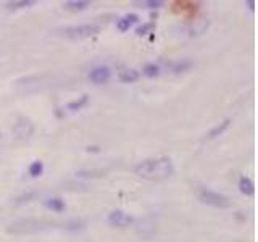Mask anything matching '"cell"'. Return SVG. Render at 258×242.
Masks as SVG:
<instances>
[{
  "mask_svg": "<svg viewBox=\"0 0 258 242\" xmlns=\"http://www.w3.org/2000/svg\"><path fill=\"white\" fill-rule=\"evenodd\" d=\"M229 123H231V120H224V121H221L219 124H216V126L208 132V139H215V137H218V136H221L223 132H224L227 128H229Z\"/></svg>",
  "mask_w": 258,
  "mask_h": 242,
  "instance_id": "15",
  "label": "cell"
},
{
  "mask_svg": "<svg viewBox=\"0 0 258 242\" xmlns=\"http://www.w3.org/2000/svg\"><path fill=\"white\" fill-rule=\"evenodd\" d=\"M133 221L134 218L123 210H113L107 216V223L113 228H127L129 224H133Z\"/></svg>",
  "mask_w": 258,
  "mask_h": 242,
  "instance_id": "4",
  "label": "cell"
},
{
  "mask_svg": "<svg viewBox=\"0 0 258 242\" xmlns=\"http://www.w3.org/2000/svg\"><path fill=\"white\" fill-rule=\"evenodd\" d=\"M197 197L205 205L215 207V208H229L231 207V200L227 199L223 194H219L216 191H211L208 187H199L197 191Z\"/></svg>",
  "mask_w": 258,
  "mask_h": 242,
  "instance_id": "2",
  "label": "cell"
},
{
  "mask_svg": "<svg viewBox=\"0 0 258 242\" xmlns=\"http://www.w3.org/2000/svg\"><path fill=\"white\" fill-rule=\"evenodd\" d=\"M0 142H2V132H0Z\"/></svg>",
  "mask_w": 258,
  "mask_h": 242,
  "instance_id": "22",
  "label": "cell"
},
{
  "mask_svg": "<svg viewBox=\"0 0 258 242\" xmlns=\"http://www.w3.org/2000/svg\"><path fill=\"white\" fill-rule=\"evenodd\" d=\"M155 26H154V23H147V25H144V26H141L139 29H138V34L139 36H144V34H147L149 31H152Z\"/></svg>",
  "mask_w": 258,
  "mask_h": 242,
  "instance_id": "20",
  "label": "cell"
},
{
  "mask_svg": "<svg viewBox=\"0 0 258 242\" xmlns=\"http://www.w3.org/2000/svg\"><path fill=\"white\" fill-rule=\"evenodd\" d=\"M89 77V81L90 83H94L97 86H100V84H105V83H108L110 81V77H111V69L108 66H95L92 68L89 71L87 74Z\"/></svg>",
  "mask_w": 258,
  "mask_h": 242,
  "instance_id": "6",
  "label": "cell"
},
{
  "mask_svg": "<svg viewBox=\"0 0 258 242\" xmlns=\"http://www.w3.org/2000/svg\"><path fill=\"white\" fill-rule=\"evenodd\" d=\"M191 66H192L191 60H179V61H176V63H173L171 71L173 73H183V71H187Z\"/></svg>",
  "mask_w": 258,
  "mask_h": 242,
  "instance_id": "17",
  "label": "cell"
},
{
  "mask_svg": "<svg viewBox=\"0 0 258 242\" xmlns=\"http://www.w3.org/2000/svg\"><path fill=\"white\" fill-rule=\"evenodd\" d=\"M44 170H45L44 162L42 160H34L31 165H29L28 173H29V176H31V178H39V176L44 175Z\"/></svg>",
  "mask_w": 258,
  "mask_h": 242,
  "instance_id": "14",
  "label": "cell"
},
{
  "mask_svg": "<svg viewBox=\"0 0 258 242\" xmlns=\"http://www.w3.org/2000/svg\"><path fill=\"white\" fill-rule=\"evenodd\" d=\"M165 2H162V0H146V2H141V5L147 7V9H160V7H163Z\"/></svg>",
  "mask_w": 258,
  "mask_h": 242,
  "instance_id": "19",
  "label": "cell"
},
{
  "mask_svg": "<svg viewBox=\"0 0 258 242\" xmlns=\"http://www.w3.org/2000/svg\"><path fill=\"white\" fill-rule=\"evenodd\" d=\"M44 207L50 210V212H55V213H62L66 210V204L62 197H49L44 200Z\"/></svg>",
  "mask_w": 258,
  "mask_h": 242,
  "instance_id": "8",
  "label": "cell"
},
{
  "mask_svg": "<svg viewBox=\"0 0 258 242\" xmlns=\"http://www.w3.org/2000/svg\"><path fill=\"white\" fill-rule=\"evenodd\" d=\"M138 21H139L138 15H136V13H129V15H124L123 18H119L116 21V28H118L119 33H126V31L131 29Z\"/></svg>",
  "mask_w": 258,
  "mask_h": 242,
  "instance_id": "7",
  "label": "cell"
},
{
  "mask_svg": "<svg viewBox=\"0 0 258 242\" xmlns=\"http://www.w3.org/2000/svg\"><path fill=\"white\" fill-rule=\"evenodd\" d=\"M102 26L97 23H86V25H78V26H70L62 29V34L73 41H81V39H87L90 36H95L100 33Z\"/></svg>",
  "mask_w": 258,
  "mask_h": 242,
  "instance_id": "3",
  "label": "cell"
},
{
  "mask_svg": "<svg viewBox=\"0 0 258 242\" xmlns=\"http://www.w3.org/2000/svg\"><path fill=\"white\" fill-rule=\"evenodd\" d=\"M134 173L142 179H147V181H160V179H166L174 173V167L171 158L168 157L150 158L136 165Z\"/></svg>",
  "mask_w": 258,
  "mask_h": 242,
  "instance_id": "1",
  "label": "cell"
},
{
  "mask_svg": "<svg viewBox=\"0 0 258 242\" xmlns=\"http://www.w3.org/2000/svg\"><path fill=\"white\" fill-rule=\"evenodd\" d=\"M239 191L244 194V196H253L255 194V184H253V181L250 178H247V176H242L240 179H239Z\"/></svg>",
  "mask_w": 258,
  "mask_h": 242,
  "instance_id": "10",
  "label": "cell"
},
{
  "mask_svg": "<svg viewBox=\"0 0 258 242\" xmlns=\"http://www.w3.org/2000/svg\"><path fill=\"white\" fill-rule=\"evenodd\" d=\"M142 73H144V76H147V77H158L162 73V69L155 63H147L146 66H144Z\"/></svg>",
  "mask_w": 258,
  "mask_h": 242,
  "instance_id": "16",
  "label": "cell"
},
{
  "mask_svg": "<svg viewBox=\"0 0 258 242\" xmlns=\"http://www.w3.org/2000/svg\"><path fill=\"white\" fill-rule=\"evenodd\" d=\"M87 104H89V96H87V94H84V96H81L79 99H76V100H73V102L68 104L66 105V110H70V112H79Z\"/></svg>",
  "mask_w": 258,
  "mask_h": 242,
  "instance_id": "12",
  "label": "cell"
},
{
  "mask_svg": "<svg viewBox=\"0 0 258 242\" xmlns=\"http://www.w3.org/2000/svg\"><path fill=\"white\" fill-rule=\"evenodd\" d=\"M63 7L70 12H82L90 7V2L87 0H68V2H63Z\"/></svg>",
  "mask_w": 258,
  "mask_h": 242,
  "instance_id": "11",
  "label": "cell"
},
{
  "mask_svg": "<svg viewBox=\"0 0 258 242\" xmlns=\"http://www.w3.org/2000/svg\"><path fill=\"white\" fill-rule=\"evenodd\" d=\"M13 132L18 139H28L33 136L34 124L29 118H18L17 123L13 124Z\"/></svg>",
  "mask_w": 258,
  "mask_h": 242,
  "instance_id": "5",
  "label": "cell"
},
{
  "mask_svg": "<svg viewBox=\"0 0 258 242\" xmlns=\"http://www.w3.org/2000/svg\"><path fill=\"white\" fill-rule=\"evenodd\" d=\"M36 5L34 0H13V2H7L5 7L9 10H21V9H29V7Z\"/></svg>",
  "mask_w": 258,
  "mask_h": 242,
  "instance_id": "13",
  "label": "cell"
},
{
  "mask_svg": "<svg viewBox=\"0 0 258 242\" xmlns=\"http://www.w3.org/2000/svg\"><path fill=\"white\" fill-rule=\"evenodd\" d=\"M207 28H208V20L202 18V20L197 21V26L191 29V31H192L191 36H199V34L205 33V29H207Z\"/></svg>",
  "mask_w": 258,
  "mask_h": 242,
  "instance_id": "18",
  "label": "cell"
},
{
  "mask_svg": "<svg viewBox=\"0 0 258 242\" xmlns=\"http://www.w3.org/2000/svg\"><path fill=\"white\" fill-rule=\"evenodd\" d=\"M139 77H141L139 71L138 69H133V68H124L118 73V79L124 84H133V83L138 81Z\"/></svg>",
  "mask_w": 258,
  "mask_h": 242,
  "instance_id": "9",
  "label": "cell"
},
{
  "mask_svg": "<svg viewBox=\"0 0 258 242\" xmlns=\"http://www.w3.org/2000/svg\"><path fill=\"white\" fill-rule=\"evenodd\" d=\"M247 7H248L250 10H253V9H255V2H253V0H248V2H247Z\"/></svg>",
  "mask_w": 258,
  "mask_h": 242,
  "instance_id": "21",
  "label": "cell"
}]
</instances>
